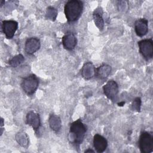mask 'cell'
<instances>
[{
  "mask_svg": "<svg viewBox=\"0 0 153 153\" xmlns=\"http://www.w3.org/2000/svg\"><path fill=\"white\" fill-rule=\"evenodd\" d=\"M87 131V127L80 119H78L70 124L68 138L69 141L76 145L81 144Z\"/></svg>",
  "mask_w": 153,
  "mask_h": 153,
  "instance_id": "6da1fadb",
  "label": "cell"
},
{
  "mask_svg": "<svg viewBox=\"0 0 153 153\" xmlns=\"http://www.w3.org/2000/svg\"><path fill=\"white\" fill-rule=\"evenodd\" d=\"M83 10V2L78 0L68 1L64 7L65 17L69 22L76 21L80 17Z\"/></svg>",
  "mask_w": 153,
  "mask_h": 153,
  "instance_id": "7a4b0ae2",
  "label": "cell"
},
{
  "mask_svg": "<svg viewBox=\"0 0 153 153\" xmlns=\"http://www.w3.org/2000/svg\"><path fill=\"white\" fill-rule=\"evenodd\" d=\"M39 85V80L34 74L25 77L22 81L21 86L24 92L27 95L33 94Z\"/></svg>",
  "mask_w": 153,
  "mask_h": 153,
  "instance_id": "3957f363",
  "label": "cell"
},
{
  "mask_svg": "<svg viewBox=\"0 0 153 153\" xmlns=\"http://www.w3.org/2000/svg\"><path fill=\"white\" fill-rule=\"evenodd\" d=\"M139 147L142 153H150L153 151V137L148 131H143L139 137Z\"/></svg>",
  "mask_w": 153,
  "mask_h": 153,
  "instance_id": "277c9868",
  "label": "cell"
},
{
  "mask_svg": "<svg viewBox=\"0 0 153 153\" xmlns=\"http://www.w3.org/2000/svg\"><path fill=\"white\" fill-rule=\"evenodd\" d=\"M139 52L146 60L153 57V41L152 38L144 39L138 42Z\"/></svg>",
  "mask_w": 153,
  "mask_h": 153,
  "instance_id": "5b68a950",
  "label": "cell"
},
{
  "mask_svg": "<svg viewBox=\"0 0 153 153\" xmlns=\"http://www.w3.org/2000/svg\"><path fill=\"white\" fill-rule=\"evenodd\" d=\"M103 90L106 97L112 102H114L118 93V84L114 80H109L103 85Z\"/></svg>",
  "mask_w": 153,
  "mask_h": 153,
  "instance_id": "8992f818",
  "label": "cell"
},
{
  "mask_svg": "<svg viewBox=\"0 0 153 153\" xmlns=\"http://www.w3.org/2000/svg\"><path fill=\"white\" fill-rule=\"evenodd\" d=\"M18 28V22L13 20H4L2 22V29L7 39H11Z\"/></svg>",
  "mask_w": 153,
  "mask_h": 153,
  "instance_id": "52a82bcc",
  "label": "cell"
},
{
  "mask_svg": "<svg viewBox=\"0 0 153 153\" xmlns=\"http://www.w3.org/2000/svg\"><path fill=\"white\" fill-rule=\"evenodd\" d=\"M134 30L136 35L142 37L146 35L148 31V21L145 18L136 20L134 22Z\"/></svg>",
  "mask_w": 153,
  "mask_h": 153,
  "instance_id": "ba28073f",
  "label": "cell"
},
{
  "mask_svg": "<svg viewBox=\"0 0 153 153\" xmlns=\"http://www.w3.org/2000/svg\"><path fill=\"white\" fill-rule=\"evenodd\" d=\"M41 47V42L38 38L31 37L27 38L25 44V50L26 53L32 54L37 51Z\"/></svg>",
  "mask_w": 153,
  "mask_h": 153,
  "instance_id": "9c48e42d",
  "label": "cell"
},
{
  "mask_svg": "<svg viewBox=\"0 0 153 153\" xmlns=\"http://www.w3.org/2000/svg\"><path fill=\"white\" fill-rule=\"evenodd\" d=\"M26 119V123L31 126L35 131L39 128L41 126V120L39 114L33 111H30L27 112Z\"/></svg>",
  "mask_w": 153,
  "mask_h": 153,
  "instance_id": "30bf717a",
  "label": "cell"
},
{
  "mask_svg": "<svg viewBox=\"0 0 153 153\" xmlns=\"http://www.w3.org/2000/svg\"><path fill=\"white\" fill-rule=\"evenodd\" d=\"M63 47L68 50L74 49L77 44V39L75 35L72 32H67L64 35L62 39Z\"/></svg>",
  "mask_w": 153,
  "mask_h": 153,
  "instance_id": "8fae6325",
  "label": "cell"
},
{
  "mask_svg": "<svg viewBox=\"0 0 153 153\" xmlns=\"http://www.w3.org/2000/svg\"><path fill=\"white\" fill-rule=\"evenodd\" d=\"M93 146L97 152H104L108 146V141L105 137L99 134H96L93 137Z\"/></svg>",
  "mask_w": 153,
  "mask_h": 153,
  "instance_id": "7c38bea8",
  "label": "cell"
},
{
  "mask_svg": "<svg viewBox=\"0 0 153 153\" xmlns=\"http://www.w3.org/2000/svg\"><path fill=\"white\" fill-rule=\"evenodd\" d=\"M81 71L82 76L85 79H91L96 75V68L94 65L90 62L84 63Z\"/></svg>",
  "mask_w": 153,
  "mask_h": 153,
  "instance_id": "4fadbf2b",
  "label": "cell"
},
{
  "mask_svg": "<svg viewBox=\"0 0 153 153\" xmlns=\"http://www.w3.org/2000/svg\"><path fill=\"white\" fill-rule=\"evenodd\" d=\"M103 10L102 8H97L93 12V18L96 27L100 30H102L104 27V20L102 17Z\"/></svg>",
  "mask_w": 153,
  "mask_h": 153,
  "instance_id": "5bb4252c",
  "label": "cell"
},
{
  "mask_svg": "<svg viewBox=\"0 0 153 153\" xmlns=\"http://www.w3.org/2000/svg\"><path fill=\"white\" fill-rule=\"evenodd\" d=\"M48 124L50 128L55 132H59L62 127V121L60 118L54 114L50 115L48 118Z\"/></svg>",
  "mask_w": 153,
  "mask_h": 153,
  "instance_id": "9a60e30c",
  "label": "cell"
},
{
  "mask_svg": "<svg viewBox=\"0 0 153 153\" xmlns=\"http://www.w3.org/2000/svg\"><path fill=\"white\" fill-rule=\"evenodd\" d=\"M111 70V66L103 64L96 69V75L100 79H105L110 74Z\"/></svg>",
  "mask_w": 153,
  "mask_h": 153,
  "instance_id": "2e32d148",
  "label": "cell"
},
{
  "mask_svg": "<svg viewBox=\"0 0 153 153\" xmlns=\"http://www.w3.org/2000/svg\"><path fill=\"white\" fill-rule=\"evenodd\" d=\"M25 61V57L24 56L21 54H17L15 56H14L11 59H10L8 62V63L10 66H11L13 68H16L18 66H19L20 64H22Z\"/></svg>",
  "mask_w": 153,
  "mask_h": 153,
  "instance_id": "e0dca14e",
  "label": "cell"
},
{
  "mask_svg": "<svg viewBox=\"0 0 153 153\" xmlns=\"http://www.w3.org/2000/svg\"><path fill=\"white\" fill-rule=\"evenodd\" d=\"M57 10L53 7H48L46 10L45 18L51 21H54L57 16Z\"/></svg>",
  "mask_w": 153,
  "mask_h": 153,
  "instance_id": "ac0fdd59",
  "label": "cell"
},
{
  "mask_svg": "<svg viewBox=\"0 0 153 153\" xmlns=\"http://www.w3.org/2000/svg\"><path fill=\"white\" fill-rule=\"evenodd\" d=\"M16 140L19 144L23 147L28 145V137L25 133H19L16 135Z\"/></svg>",
  "mask_w": 153,
  "mask_h": 153,
  "instance_id": "d6986e66",
  "label": "cell"
},
{
  "mask_svg": "<svg viewBox=\"0 0 153 153\" xmlns=\"http://www.w3.org/2000/svg\"><path fill=\"white\" fill-rule=\"evenodd\" d=\"M141 107V99L140 97H136L133 101L131 105V108L133 111H136L137 112L140 111Z\"/></svg>",
  "mask_w": 153,
  "mask_h": 153,
  "instance_id": "ffe728a7",
  "label": "cell"
},
{
  "mask_svg": "<svg viewBox=\"0 0 153 153\" xmlns=\"http://www.w3.org/2000/svg\"><path fill=\"white\" fill-rule=\"evenodd\" d=\"M84 152H94V150H93V149H87V150H85V151H84Z\"/></svg>",
  "mask_w": 153,
  "mask_h": 153,
  "instance_id": "44dd1931",
  "label": "cell"
},
{
  "mask_svg": "<svg viewBox=\"0 0 153 153\" xmlns=\"http://www.w3.org/2000/svg\"><path fill=\"white\" fill-rule=\"evenodd\" d=\"M5 1H3V0H2V1H0V7H2L4 5H5Z\"/></svg>",
  "mask_w": 153,
  "mask_h": 153,
  "instance_id": "7402d4cb",
  "label": "cell"
},
{
  "mask_svg": "<svg viewBox=\"0 0 153 153\" xmlns=\"http://www.w3.org/2000/svg\"><path fill=\"white\" fill-rule=\"evenodd\" d=\"M4 126V119L2 118H1V127H2Z\"/></svg>",
  "mask_w": 153,
  "mask_h": 153,
  "instance_id": "603a6c76",
  "label": "cell"
},
{
  "mask_svg": "<svg viewBox=\"0 0 153 153\" xmlns=\"http://www.w3.org/2000/svg\"><path fill=\"white\" fill-rule=\"evenodd\" d=\"M124 103H125V102H123L119 103H118V105H119V106H123Z\"/></svg>",
  "mask_w": 153,
  "mask_h": 153,
  "instance_id": "cb8c5ba5",
  "label": "cell"
}]
</instances>
